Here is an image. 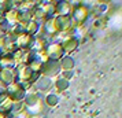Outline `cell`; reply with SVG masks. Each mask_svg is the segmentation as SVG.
<instances>
[{"instance_id": "2", "label": "cell", "mask_w": 122, "mask_h": 118, "mask_svg": "<svg viewBox=\"0 0 122 118\" xmlns=\"http://www.w3.org/2000/svg\"><path fill=\"white\" fill-rule=\"evenodd\" d=\"M117 23H119L118 26H119V29H122V12H117V14H114V15L110 17L108 25L111 26V29L112 28L117 29Z\"/></svg>"}, {"instance_id": "1", "label": "cell", "mask_w": 122, "mask_h": 118, "mask_svg": "<svg viewBox=\"0 0 122 118\" xmlns=\"http://www.w3.org/2000/svg\"><path fill=\"white\" fill-rule=\"evenodd\" d=\"M73 15H74V21H76V22L81 23V22H84V19L86 18V10H85L82 6H80L74 10V14H73Z\"/></svg>"}]
</instances>
